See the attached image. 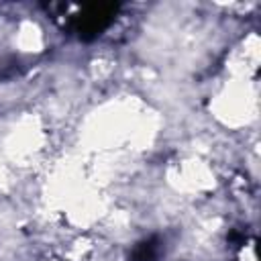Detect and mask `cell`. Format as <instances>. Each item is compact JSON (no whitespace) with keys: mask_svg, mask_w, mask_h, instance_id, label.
<instances>
[{"mask_svg":"<svg viewBox=\"0 0 261 261\" xmlns=\"http://www.w3.org/2000/svg\"><path fill=\"white\" fill-rule=\"evenodd\" d=\"M118 2H86L73 4V12L63 16V29L73 33L80 41L90 43L98 39L116 18Z\"/></svg>","mask_w":261,"mask_h":261,"instance_id":"6da1fadb","label":"cell"},{"mask_svg":"<svg viewBox=\"0 0 261 261\" xmlns=\"http://www.w3.org/2000/svg\"><path fill=\"white\" fill-rule=\"evenodd\" d=\"M163 255V241L159 234L141 239L128 253V261H159Z\"/></svg>","mask_w":261,"mask_h":261,"instance_id":"7a4b0ae2","label":"cell"}]
</instances>
